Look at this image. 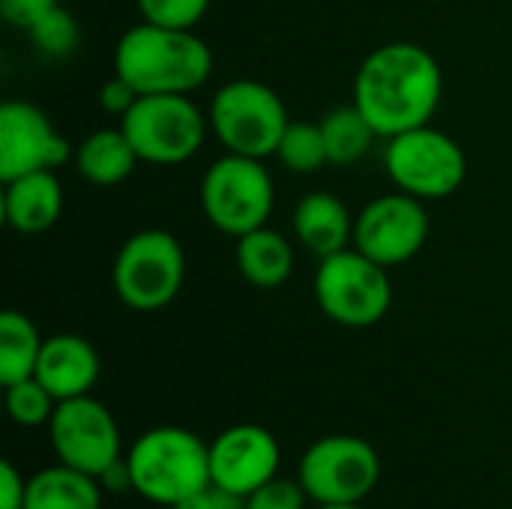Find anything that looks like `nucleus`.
Masks as SVG:
<instances>
[{"instance_id": "f257e3e1", "label": "nucleus", "mask_w": 512, "mask_h": 509, "mask_svg": "<svg viewBox=\"0 0 512 509\" xmlns=\"http://www.w3.org/2000/svg\"><path fill=\"white\" fill-rule=\"evenodd\" d=\"M444 93V75L432 51L417 42H387L357 69L354 105L381 138L432 123Z\"/></svg>"}, {"instance_id": "f03ea898", "label": "nucleus", "mask_w": 512, "mask_h": 509, "mask_svg": "<svg viewBox=\"0 0 512 509\" xmlns=\"http://www.w3.org/2000/svg\"><path fill=\"white\" fill-rule=\"evenodd\" d=\"M114 72L141 96H189L213 75V51L195 30L141 21L120 36L114 48Z\"/></svg>"}, {"instance_id": "7ed1b4c3", "label": "nucleus", "mask_w": 512, "mask_h": 509, "mask_svg": "<svg viewBox=\"0 0 512 509\" xmlns=\"http://www.w3.org/2000/svg\"><path fill=\"white\" fill-rule=\"evenodd\" d=\"M135 495L156 507H174L189 495L213 486L210 444L183 426H156L132 441L126 450Z\"/></svg>"}, {"instance_id": "20e7f679", "label": "nucleus", "mask_w": 512, "mask_h": 509, "mask_svg": "<svg viewBox=\"0 0 512 509\" xmlns=\"http://www.w3.org/2000/svg\"><path fill=\"white\" fill-rule=\"evenodd\" d=\"M186 279V252L171 231L144 228L114 255L111 288L135 312H159L177 300Z\"/></svg>"}, {"instance_id": "39448f33", "label": "nucleus", "mask_w": 512, "mask_h": 509, "mask_svg": "<svg viewBox=\"0 0 512 509\" xmlns=\"http://www.w3.org/2000/svg\"><path fill=\"white\" fill-rule=\"evenodd\" d=\"M207 117L225 153H240L252 159L276 156V147L291 123L279 93L255 78L222 84L210 102Z\"/></svg>"}, {"instance_id": "423d86ee", "label": "nucleus", "mask_w": 512, "mask_h": 509, "mask_svg": "<svg viewBox=\"0 0 512 509\" xmlns=\"http://www.w3.org/2000/svg\"><path fill=\"white\" fill-rule=\"evenodd\" d=\"M273 204L276 186L264 159L225 153L201 177L204 219L228 237H243L267 225Z\"/></svg>"}, {"instance_id": "0eeeda50", "label": "nucleus", "mask_w": 512, "mask_h": 509, "mask_svg": "<svg viewBox=\"0 0 512 509\" xmlns=\"http://www.w3.org/2000/svg\"><path fill=\"white\" fill-rule=\"evenodd\" d=\"M315 300L330 321L363 330L387 318L393 306V282L387 267L348 246L321 258L315 270Z\"/></svg>"}, {"instance_id": "6e6552de", "label": "nucleus", "mask_w": 512, "mask_h": 509, "mask_svg": "<svg viewBox=\"0 0 512 509\" xmlns=\"http://www.w3.org/2000/svg\"><path fill=\"white\" fill-rule=\"evenodd\" d=\"M384 168L399 192L420 201H441L465 183L468 159L456 138L426 123L387 138Z\"/></svg>"}, {"instance_id": "1a4fd4ad", "label": "nucleus", "mask_w": 512, "mask_h": 509, "mask_svg": "<svg viewBox=\"0 0 512 509\" xmlns=\"http://www.w3.org/2000/svg\"><path fill=\"white\" fill-rule=\"evenodd\" d=\"M120 126L141 162L180 165L201 150L210 117L183 93H153L138 96Z\"/></svg>"}, {"instance_id": "9d476101", "label": "nucleus", "mask_w": 512, "mask_h": 509, "mask_svg": "<svg viewBox=\"0 0 512 509\" xmlns=\"http://www.w3.org/2000/svg\"><path fill=\"white\" fill-rule=\"evenodd\" d=\"M309 501L321 504H363L381 480L378 450L357 435H327L306 447L297 465Z\"/></svg>"}, {"instance_id": "9b49d317", "label": "nucleus", "mask_w": 512, "mask_h": 509, "mask_svg": "<svg viewBox=\"0 0 512 509\" xmlns=\"http://www.w3.org/2000/svg\"><path fill=\"white\" fill-rule=\"evenodd\" d=\"M48 435L57 462L84 471L96 480L102 471H108L126 456L114 414L90 393L57 402L54 417L48 423Z\"/></svg>"}, {"instance_id": "f8f14e48", "label": "nucleus", "mask_w": 512, "mask_h": 509, "mask_svg": "<svg viewBox=\"0 0 512 509\" xmlns=\"http://www.w3.org/2000/svg\"><path fill=\"white\" fill-rule=\"evenodd\" d=\"M432 222L426 201L396 192L369 201L354 219V249L378 261L381 267H399L417 258L429 240Z\"/></svg>"}, {"instance_id": "ddd939ff", "label": "nucleus", "mask_w": 512, "mask_h": 509, "mask_svg": "<svg viewBox=\"0 0 512 509\" xmlns=\"http://www.w3.org/2000/svg\"><path fill=\"white\" fill-rule=\"evenodd\" d=\"M72 159L69 141L54 129L48 114L24 99L0 105V180L30 171L60 168Z\"/></svg>"}, {"instance_id": "4468645a", "label": "nucleus", "mask_w": 512, "mask_h": 509, "mask_svg": "<svg viewBox=\"0 0 512 509\" xmlns=\"http://www.w3.org/2000/svg\"><path fill=\"white\" fill-rule=\"evenodd\" d=\"M282 450L273 432L258 423H237L210 441V480L219 489L249 498L279 477Z\"/></svg>"}, {"instance_id": "2eb2a0df", "label": "nucleus", "mask_w": 512, "mask_h": 509, "mask_svg": "<svg viewBox=\"0 0 512 509\" xmlns=\"http://www.w3.org/2000/svg\"><path fill=\"white\" fill-rule=\"evenodd\" d=\"M99 351L78 333H54L42 342L33 378L57 399L87 396L99 381Z\"/></svg>"}, {"instance_id": "dca6fc26", "label": "nucleus", "mask_w": 512, "mask_h": 509, "mask_svg": "<svg viewBox=\"0 0 512 509\" xmlns=\"http://www.w3.org/2000/svg\"><path fill=\"white\" fill-rule=\"evenodd\" d=\"M3 222L15 234H42L63 213V186L51 168L30 171L3 183Z\"/></svg>"}, {"instance_id": "f3484780", "label": "nucleus", "mask_w": 512, "mask_h": 509, "mask_svg": "<svg viewBox=\"0 0 512 509\" xmlns=\"http://www.w3.org/2000/svg\"><path fill=\"white\" fill-rule=\"evenodd\" d=\"M294 237L318 258L354 246V216L333 192H309L294 207Z\"/></svg>"}, {"instance_id": "a211bd4d", "label": "nucleus", "mask_w": 512, "mask_h": 509, "mask_svg": "<svg viewBox=\"0 0 512 509\" xmlns=\"http://www.w3.org/2000/svg\"><path fill=\"white\" fill-rule=\"evenodd\" d=\"M237 270L240 276L255 288H279L294 273V249L285 234L276 228H255L243 237H237Z\"/></svg>"}, {"instance_id": "6ab92c4d", "label": "nucleus", "mask_w": 512, "mask_h": 509, "mask_svg": "<svg viewBox=\"0 0 512 509\" xmlns=\"http://www.w3.org/2000/svg\"><path fill=\"white\" fill-rule=\"evenodd\" d=\"M102 498L96 477L57 462L27 480L24 509H102Z\"/></svg>"}, {"instance_id": "aec40b11", "label": "nucleus", "mask_w": 512, "mask_h": 509, "mask_svg": "<svg viewBox=\"0 0 512 509\" xmlns=\"http://www.w3.org/2000/svg\"><path fill=\"white\" fill-rule=\"evenodd\" d=\"M138 162L141 159H138L132 141L126 138L123 126L96 129L75 147V168L93 186H117V183H123L135 171Z\"/></svg>"}, {"instance_id": "412c9836", "label": "nucleus", "mask_w": 512, "mask_h": 509, "mask_svg": "<svg viewBox=\"0 0 512 509\" xmlns=\"http://www.w3.org/2000/svg\"><path fill=\"white\" fill-rule=\"evenodd\" d=\"M42 342L45 339L39 336L36 324L24 312L6 309L0 315V384L3 387L33 378Z\"/></svg>"}, {"instance_id": "4be33fe9", "label": "nucleus", "mask_w": 512, "mask_h": 509, "mask_svg": "<svg viewBox=\"0 0 512 509\" xmlns=\"http://www.w3.org/2000/svg\"><path fill=\"white\" fill-rule=\"evenodd\" d=\"M321 132H324L330 165L360 162L372 150V141L381 138L357 105H342V108H333L330 114H324Z\"/></svg>"}, {"instance_id": "5701e85b", "label": "nucleus", "mask_w": 512, "mask_h": 509, "mask_svg": "<svg viewBox=\"0 0 512 509\" xmlns=\"http://www.w3.org/2000/svg\"><path fill=\"white\" fill-rule=\"evenodd\" d=\"M276 159L294 174H312V171H321L324 165H330L321 123L291 120L276 147Z\"/></svg>"}, {"instance_id": "b1692460", "label": "nucleus", "mask_w": 512, "mask_h": 509, "mask_svg": "<svg viewBox=\"0 0 512 509\" xmlns=\"http://www.w3.org/2000/svg\"><path fill=\"white\" fill-rule=\"evenodd\" d=\"M33 48L48 57V60H63L69 54L78 51L81 45V27L72 18V12H66L60 3L54 9H48L30 30H27Z\"/></svg>"}, {"instance_id": "393cba45", "label": "nucleus", "mask_w": 512, "mask_h": 509, "mask_svg": "<svg viewBox=\"0 0 512 509\" xmlns=\"http://www.w3.org/2000/svg\"><path fill=\"white\" fill-rule=\"evenodd\" d=\"M6 390V414L15 426L21 429H39L48 426L57 408V399L36 381V378H24L15 381Z\"/></svg>"}, {"instance_id": "a878e982", "label": "nucleus", "mask_w": 512, "mask_h": 509, "mask_svg": "<svg viewBox=\"0 0 512 509\" xmlns=\"http://www.w3.org/2000/svg\"><path fill=\"white\" fill-rule=\"evenodd\" d=\"M138 12L150 24L192 30L210 9V0H135Z\"/></svg>"}, {"instance_id": "bb28decb", "label": "nucleus", "mask_w": 512, "mask_h": 509, "mask_svg": "<svg viewBox=\"0 0 512 509\" xmlns=\"http://www.w3.org/2000/svg\"><path fill=\"white\" fill-rule=\"evenodd\" d=\"M309 507V495L303 489L300 480H285V477H273L270 483H264L261 489H255L246 498V509H306Z\"/></svg>"}, {"instance_id": "cd10ccee", "label": "nucleus", "mask_w": 512, "mask_h": 509, "mask_svg": "<svg viewBox=\"0 0 512 509\" xmlns=\"http://www.w3.org/2000/svg\"><path fill=\"white\" fill-rule=\"evenodd\" d=\"M54 6H57V0H0V18L9 27L30 30Z\"/></svg>"}, {"instance_id": "c85d7f7f", "label": "nucleus", "mask_w": 512, "mask_h": 509, "mask_svg": "<svg viewBox=\"0 0 512 509\" xmlns=\"http://www.w3.org/2000/svg\"><path fill=\"white\" fill-rule=\"evenodd\" d=\"M138 96H141V93H138V90H135L123 75H117V72H114V75L102 84V90H99V102H102V108H105L108 114L120 117V120L129 114V108L138 102Z\"/></svg>"}, {"instance_id": "c756f323", "label": "nucleus", "mask_w": 512, "mask_h": 509, "mask_svg": "<svg viewBox=\"0 0 512 509\" xmlns=\"http://www.w3.org/2000/svg\"><path fill=\"white\" fill-rule=\"evenodd\" d=\"M27 480L12 462H0V509H24Z\"/></svg>"}, {"instance_id": "7c9ffc66", "label": "nucleus", "mask_w": 512, "mask_h": 509, "mask_svg": "<svg viewBox=\"0 0 512 509\" xmlns=\"http://www.w3.org/2000/svg\"><path fill=\"white\" fill-rule=\"evenodd\" d=\"M99 486L105 495H123V492H135V483H132V471L126 465V456L120 462H114L108 471L99 474Z\"/></svg>"}, {"instance_id": "2f4dec72", "label": "nucleus", "mask_w": 512, "mask_h": 509, "mask_svg": "<svg viewBox=\"0 0 512 509\" xmlns=\"http://www.w3.org/2000/svg\"><path fill=\"white\" fill-rule=\"evenodd\" d=\"M210 495H213V509H246V498L243 495H234L228 489L210 486Z\"/></svg>"}, {"instance_id": "473e14b6", "label": "nucleus", "mask_w": 512, "mask_h": 509, "mask_svg": "<svg viewBox=\"0 0 512 509\" xmlns=\"http://www.w3.org/2000/svg\"><path fill=\"white\" fill-rule=\"evenodd\" d=\"M171 509H213V495H210V489H204V492H198V495L183 498L180 504H174Z\"/></svg>"}, {"instance_id": "72a5a7b5", "label": "nucleus", "mask_w": 512, "mask_h": 509, "mask_svg": "<svg viewBox=\"0 0 512 509\" xmlns=\"http://www.w3.org/2000/svg\"><path fill=\"white\" fill-rule=\"evenodd\" d=\"M315 509H366L363 504H321V507Z\"/></svg>"}]
</instances>
